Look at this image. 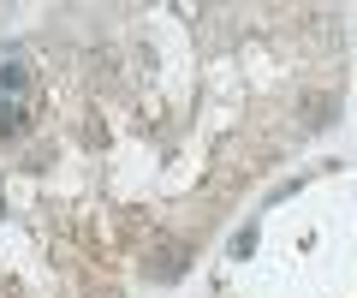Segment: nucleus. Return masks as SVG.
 Returning a JSON list of instances; mask_svg holds the SVG:
<instances>
[{
	"label": "nucleus",
	"mask_w": 357,
	"mask_h": 298,
	"mask_svg": "<svg viewBox=\"0 0 357 298\" xmlns=\"http://www.w3.org/2000/svg\"><path fill=\"white\" fill-rule=\"evenodd\" d=\"M18 131H24V114H18V107H6V114H0V137L13 143V137H18Z\"/></svg>",
	"instance_id": "nucleus-1"
},
{
	"label": "nucleus",
	"mask_w": 357,
	"mask_h": 298,
	"mask_svg": "<svg viewBox=\"0 0 357 298\" xmlns=\"http://www.w3.org/2000/svg\"><path fill=\"white\" fill-rule=\"evenodd\" d=\"M0 114H6V107H0Z\"/></svg>",
	"instance_id": "nucleus-2"
}]
</instances>
